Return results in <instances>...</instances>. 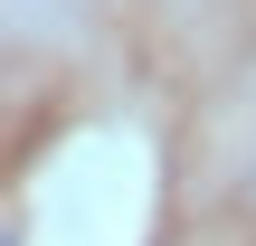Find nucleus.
<instances>
[{
  "label": "nucleus",
  "instance_id": "f257e3e1",
  "mask_svg": "<svg viewBox=\"0 0 256 246\" xmlns=\"http://www.w3.org/2000/svg\"><path fill=\"white\" fill-rule=\"evenodd\" d=\"M228 142H238V190L256 199V66H247V85H238V104H228Z\"/></svg>",
  "mask_w": 256,
  "mask_h": 246
},
{
  "label": "nucleus",
  "instance_id": "f03ea898",
  "mask_svg": "<svg viewBox=\"0 0 256 246\" xmlns=\"http://www.w3.org/2000/svg\"><path fill=\"white\" fill-rule=\"evenodd\" d=\"M200 246H256V237H200Z\"/></svg>",
  "mask_w": 256,
  "mask_h": 246
}]
</instances>
